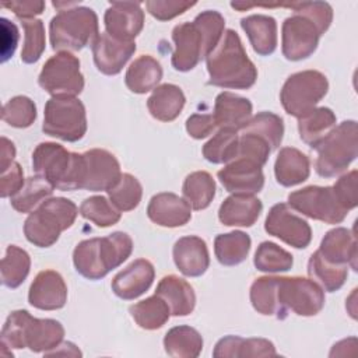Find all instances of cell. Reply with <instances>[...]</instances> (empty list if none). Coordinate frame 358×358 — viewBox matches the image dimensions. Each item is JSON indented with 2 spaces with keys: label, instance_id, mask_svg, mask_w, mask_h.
Here are the masks:
<instances>
[{
  "label": "cell",
  "instance_id": "cell-25",
  "mask_svg": "<svg viewBox=\"0 0 358 358\" xmlns=\"http://www.w3.org/2000/svg\"><path fill=\"white\" fill-rule=\"evenodd\" d=\"M213 116L220 129L242 130L252 117V102L248 98L224 91L215 98Z\"/></svg>",
  "mask_w": 358,
  "mask_h": 358
},
{
  "label": "cell",
  "instance_id": "cell-18",
  "mask_svg": "<svg viewBox=\"0 0 358 358\" xmlns=\"http://www.w3.org/2000/svg\"><path fill=\"white\" fill-rule=\"evenodd\" d=\"M224 189L232 194H255L264 186L262 166L246 158H235L217 173Z\"/></svg>",
  "mask_w": 358,
  "mask_h": 358
},
{
  "label": "cell",
  "instance_id": "cell-8",
  "mask_svg": "<svg viewBox=\"0 0 358 358\" xmlns=\"http://www.w3.org/2000/svg\"><path fill=\"white\" fill-rule=\"evenodd\" d=\"M78 214L77 206L64 197L46 199L24 222V235L38 248H49L69 229Z\"/></svg>",
  "mask_w": 358,
  "mask_h": 358
},
{
  "label": "cell",
  "instance_id": "cell-5",
  "mask_svg": "<svg viewBox=\"0 0 358 358\" xmlns=\"http://www.w3.org/2000/svg\"><path fill=\"white\" fill-rule=\"evenodd\" d=\"M0 336V344L8 348H29L32 352L45 354L62 343L64 329L55 319H36L28 310L20 309L8 315Z\"/></svg>",
  "mask_w": 358,
  "mask_h": 358
},
{
  "label": "cell",
  "instance_id": "cell-26",
  "mask_svg": "<svg viewBox=\"0 0 358 358\" xmlns=\"http://www.w3.org/2000/svg\"><path fill=\"white\" fill-rule=\"evenodd\" d=\"M262 210V201L253 194H232L220 206L218 218L227 227H252Z\"/></svg>",
  "mask_w": 358,
  "mask_h": 358
},
{
  "label": "cell",
  "instance_id": "cell-54",
  "mask_svg": "<svg viewBox=\"0 0 358 358\" xmlns=\"http://www.w3.org/2000/svg\"><path fill=\"white\" fill-rule=\"evenodd\" d=\"M1 63L7 62L15 52L18 43V29L7 18H1Z\"/></svg>",
  "mask_w": 358,
  "mask_h": 358
},
{
  "label": "cell",
  "instance_id": "cell-51",
  "mask_svg": "<svg viewBox=\"0 0 358 358\" xmlns=\"http://www.w3.org/2000/svg\"><path fill=\"white\" fill-rule=\"evenodd\" d=\"M357 180H358V172L354 169L345 175H343L333 187L334 194L337 196L340 204L347 210H352L358 204V196H357Z\"/></svg>",
  "mask_w": 358,
  "mask_h": 358
},
{
  "label": "cell",
  "instance_id": "cell-11",
  "mask_svg": "<svg viewBox=\"0 0 358 358\" xmlns=\"http://www.w3.org/2000/svg\"><path fill=\"white\" fill-rule=\"evenodd\" d=\"M329 81L317 70H303L291 74L280 92L284 110L295 117H302L319 103L327 94Z\"/></svg>",
  "mask_w": 358,
  "mask_h": 358
},
{
  "label": "cell",
  "instance_id": "cell-31",
  "mask_svg": "<svg viewBox=\"0 0 358 358\" xmlns=\"http://www.w3.org/2000/svg\"><path fill=\"white\" fill-rule=\"evenodd\" d=\"M185 102L186 98L183 91L178 85L166 83L154 88L147 99V108L154 119L172 122L180 115Z\"/></svg>",
  "mask_w": 358,
  "mask_h": 358
},
{
  "label": "cell",
  "instance_id": "cell-22",
  "mask_svg": "<svg viewBox=\"0 0 358 358\" xmlns=\"http://www.w3.org/2000/svg\"><path fill=\"white\" fill-rule=\"evenodd\" d=\"M148 218L166 228H176L187 224L192 218V207L175 193H158L151 197L147 206Z\"/></svg>",
  "mask_w": 358,
  "mask_h": 358
},
{
  "label": "cell",
  "instance_id": "cell-40",
  "mask_svg": "<svg viewBox=\"0 0 358 358\" xmlns=\"http://www.w3.org/2000/svg\"><path fill=\"white\" fill-rule=\"evenodd\" d=\"M29 267V255L24 249L10 245L1 260V282L11 289L20 287L25 281Z\"/></svg>",
  "mask_w": 358,
  "mask_h": 358
},
{
  "label": "cell",
  "instance_id": "cell-9",
  "mask_svg": "<svg viewBox=\"0 0 358 358\" xmlns=\"http://www.w3.org/2000/svg\"><path fill=\"white\" fill-rule=\"evenodd\" d=\"M315 169L323 178L343 173L358 154V129L355 120H344L315 148Z\"/></svg>",
  "mask_w": 358,
  "mask_h": 358
},
{
  "label": "cell",
  "instance_id": "cell-21",
  "mask_svg": "<svg viewBox=\"0 0 358 358\" xmlns=\"http://www.w3.org/2000/svg\"><path fill=\"white\" fill-rule=\"evenodd\" d=\"M155 277L154 266L147 259H137L112 280V291L116 296L131 301L143 295L152 284Z\"/></svg>",
  "mask_w": 358,
  "mask_h": 358
},
{
  "label": "cell",
  "instance_id": "cell-42",
  "mask_svg": "<svg viewBox=\"0 0 358 358\" xmlns=\"http://www.w3.org/2000/svg\"><path fill=\"white\" fill-rule=\"evenodd\" d=\"M238 143L239 136L236 131L220 129L203 145V157L211 164H228L238 154Z\"/></svg>",
  "mask_w": 358,
  "mask_h": 358
},
{
  "label": "cell",
  "instance_id": "cell-55",
  "mask_svg": "<svg viewBox=\"0 0 358 358\" xmlns=\"http://www.w3.org/2000/svg\"><path fill=\"white\" fill-rule=\"evenodd\" d=\"M45 1L41 0H25V1H10L4 3L3 7L11 10L20 20H31L35 15L42 14L45 10Z\"/></svg>",
  "mask_w": 358,
  "mask_h": 358
},
{
  "label": "cell",
  "instance_id": "cell-35",
  "mask_svg": "<svg viewBox=\"0 0 358 358\" xmlns=\"http://www.w3.org/2000/svg\"><path fill=\"white\" fill-rule=\"evenodd\" d=\"M250 243V236L242 231L220 234L214 239V253L222 266H236L246 260Z\"/></svg>",
  "mask_w": 358,
  "mask_h": 358
},
{
  "label": "cell",
  "instance_id": "cell-17",
  "mask_svg": "<svg viewBox=\"0 0 358 358\" xmlns=\"http://www.w3.org/2000/svg\"><path fill=\"white\" fill-rule=\"evenodd\" d=\"M106 34L133 42L144 27V11L138 1H112L103 17Z\"/></svg>",
  "mask_w": 358,
  "mask_h": 358
},
{
  "label": "cell",
  "instance_id": "cell-37",
  "mask_svg": "<svg viewBox=\"0 0 358 358\" xmlns=\"http://www.w3.org/2000/svg\"><path fill=\"white\" fill-rule=\"evenodd\" d=\"M129 312L133 320L144 330H157L162 327L171 316L169 306L157 294L131 305Z\"/></svg>",
  "mask_w": 358,
  "mask_h": 358
},
{
  "label": "cell",
  "instance_id": "cell-57",
  "mask_svg": "<svg viewBox=\"0 0 358 358\" xmlns=\"http://www.w3.org/2000/svg\"><path fill=\"white\" fill-rule=\"evenodd\" d=\"M59 347L62 348V350H59L57 347L56 348H53V350H50V351H48V352H45V355H71V357H81V352H80V350L73 344V343H60L59 344Z\"/></svg>",
  "mask_w": 358,
  "mask_h": 358
},
{
  "label": "cell",
  "instance_id": "cell-20",
  "mask_svg": "<svg viewBox=\"0 0 358 358\" xmlns=\"http://www.w3.org/2000/svg\"><path fill=\"white\" fill-rule=\"evenodd\" d=\"M67 285L55 270H42L36 274L28 292V302L42 310H56L66 305Z\"/></svg>",
  "mask_w": 358,
  "mask_h": 358
},
{
  "label": "cell",
  "instance_id": "cell-32",
  "mask_svg": "<svg viewBox=\"0 0 358 358\" xmlns=\"http://www.w3.org/2000/svg\"><path fill=\"white\" fill-rule=\"evenodd\" d=\"M162 78V67L157 59L150 55H141L129 66L124 83L134 94H145L154 90Z\"/></svg>",
  "mask_w": 358,
  "mask_h": 358
},
{
  "label": "cell",
  "instance_id": "cell-44",
  "mask_svg": "<svg viewBox=\"0 0 358 358\" xmlns=\"http://www.w3.org/2000/svg\"><path fill=\"white\" fill-rule=\"evenodd\" d=\"M253 263L257 270L264 273L288 271L292 267L294 259L289 252L280 248L274 242H262L255 253Z\"/></svg>",
  "mask_w": 358,
  "mask_h": 358
},
{
  "label": "cell",
  "instance_id": "cell-23",
  "mask_svg": "<svg viewBox=\"0 0 358 358\" xmlns=\"http://www.w3.org/2000/svg\"><path fill=\"white\" fill-rule=\"evenodd\" d=\"M173 262L186 277H200L210 266V255L204 239L190 235L178 239L173 245Z\"/></svg>",
  "mask_w": 358,
  "mask_h": 358
},
{
  "label": "cell",
  "instance_id": "cell-36",
  "mask_svg": "<svg viewBox=\"0 0 358 358\" xmlns=\"http://www.w3.org/2000/svg\"><path fill=\"white\" fill-rule=\"evenodd\" d=\"M308 274L310 280L322 287V289L327 292H334L344 285L348 277V268L347 266H337L326 262L316 250L309 257Z\"/></svg>",
  "mask_w": 358,
  "mask_h": 358
},
{
  "label": "cell",
  "instance_id": "cell-2",
  "mask_svg": "<svg viewBox=\"0 0 358 358\" xmlns=\"http://www.w3.org/2000/svg\"><path fill=\"white\" fill-rule=\"evenodd\" d=\"M224 17L214 10L200 13L192 22H182L172 31L175 50L172 66L178 71H190L207 57L222 38Z\"/></svg>",
  "mask_w": 358,
  "mask_h": 358
},
{
  "label": "cell",
  "instance_id": "cell-4",
  "mask_svg": "<svg viewBox=\"0 0 358 358\" xmlns=\"http://www.w3.org/2000/svg\"><path fill=\"white\" fill-rule=\"evenodd\" d=\"M131 250V238L126 232L117 231L103 238L81 241L73 252V263L77 273L95 281L127 260Z\"/></svg>",
  "mask_w": 358,
  "mask_h": 358
},
{
  "label": "cell",
  "instance_id": "cell-28",
  "mask_svg": "<svg viewBox=\"0 0 358 358\" xmlns=\"http://www.w3.org/2000/svg\"><path fill=\"white\" fill-rule=\"evenodd\" d=\"M309 173L310 162L306 154L294 147L280 150L274 164V175L281 186L291 187L299 185L309 178Z\"/></svg>",
  "mask_w": 358,
  "mask_h": 358
},
{
  "label": "cell",
  "instance_id": "cell-24",
  "mask_svg": "<svg viewBox=\"0 0 358 358\" xmlns=\"http://www.w3.org/2000/svg\"><path fill=\"white\" fill-rule=\"evenodd\" d=\"M320 256L337 266H351L357 270V238L347 228L338 227L326 232L317 249Z\"/></svg>",
  "mask_w": 358,
  "mask_h": 358
},
{
  "label": "cell",
  "instance_id": "cell-34",
  "mask_svg": "<svg viewBox=\"0 0 358 358\" xmlns=\"http://www.w3.org/2000/svg\"><path fill=\"white\" fill-rule=\"evenodd\" d=\"M164 348L171 357L196 358L203 350V337L190 326H175L165 334Z\"/></svg>",
  "mask_w": 358,
  "mask_h": 358
},
{
  "label": "cell",
  "instance_id": "cell-47",
  "mask_svg": "<svg viewBox=\"0 0 358 358\" xmlns=\"http://www.w3.org/2000/svg\"><path fill=\"white\" fill-rule=\"evenodd\" d=\"M24 28V46L21 60L27 64L36 63L45 50V27L41 20H21Z\"/></svg>",
  "mask_w": 358,
  "mask_h": 358
},
{
  "label": "cell",
  "instance_id": "cell-12",
  "mask_svg": "<svg viewBox=\"0 0 358 358\" xmlns=\"http://www.w3.org/2000/svg\"><path fill=\"white\" fill-rule=\"evenodd\" d=\"M278 319L288 312L298 316H315L324 306V291L313 280L305 277H277Z\"/></svg>",
  "mask_w": 358,
  "mask_h": 358
},
{
  "label": "cell",
  "instance_id": "cell-19",
  "mask_svg": "<svg viewBox=\"0 0 358 358\" xmlns=\"http://www.w3.org/2000/svg\"><path fill=\"white\" fill-rule=\"evenodd\" d=\"M94 63L105 76H116L136 52V42L119 41L109 34H99L91 43Z\"/></svg>",
  "mask_w": 358,
  "mask_h": 358
},
{
  "label": "cell",
  "instance_id": "cell-27",
  "mask_svg": "<svg viewBox=\"0 0 358 358\" xmlns=\"http://www.w3.org/2000/svg\"><path fill=\"white\" fill-rule=\"evenodd\" d=\"M155 294L169 306L172 316H187L194 310L196 294L183 278L169 274L159 280Z\"/></svg>",
  "mask_w": 358,
  "mask_h": 358
},
{
  "label": "cell",
  "instance_id": "cell-56",
  "mask_svg": "<svg viewBox=\"0 0 358 358\" xmlns=\"http://www.w3.org/2000/svg\"><path fill=\"white\" fill-rule=\"evenodd\" d=\"M15 147L13 141L6 137H1V151H0V169H4L14 161Z\"/></svg>",
  "mask_w": 358,
  "mask_h": 358
},
{
  "label": "cell",
  "instance_id": "cell-29",
  "mask_svg": "<svg viewBox=\"0 0 358 358\" xmlns=\"http://www.w3.org/2000/svg\"><path fill=\"white\" fill-rule=\"evenodd\" d=\"M275 347L266 338H243L225 336L213 351L215 358H245V357H275Z\"/></svg>",
  "mask_w": 358,
  "mask_h": 358
},
{
  "label": "cell",
  "instance_id": "cell-45",
  "mask_svg": "<svg viewBox=\"0 0 358 358\" xmlns=\"http://www.w3.org/2000/svg\"><path fill=\"white\" fill-rule=\"evenodd\" d=\"M250 302L262 315L280 317L277 303V277L256 278L250 287Z\"/></svg>",
  "mask_w": 358,
  "mask_h": 358
},
{
  "label": "cell",
  "instance_id": "cell-13",
  "mask_svg": "<svg viewBox=\"0 0 358 358\" xmlns=\"http://www.w3.org/2000/svg\"><path fill=\"white\" fill-rule=\"evenodd\" d=\"M38 83L52 96H76L84 90L80 60L70 52H59L43 64Z\"/></svg>",
  "mask_w": 358,
  "mask_h": 358
},
{
  "label": "cell",
  "instance_id": "cell-7",
  "mask_svg": "<svg viewBox=\"0 0 358 358\" xmlns=\"http://www.w3.org/2000/svg\"><path fill=\"white\" fill-rule=\"evenodd\" d=\"M98 32V15L90 7L71 3L60 10L49 24V38L53 50H81L92 43Z\"/></svg>",
  "mask_w": 358,
  "mask_h": 358
},
{
  "label": "cell",
  "instance_id": "cell-46",
  "mask_svg": "<svg viewBox=\"0 0 358 358\" xmlns=\"http://www.w3.org/2000/svg\"><path fill=\"white\" fill-rule=\"evenodd\" d=\"M80 214L99 228L115 225L120 220V211L103 196H91L80 206Z\"/></svg>",
  "mask_w": 358,
  "mask_h": 358
},
{
  "label": "cell",
  "instance_id": "cell-33",
  "mask_svg": "<svg viewBox=\"0 0 358 358\" xmlns=\"http://www.w3.org/2000/svg\"><path fill=\"white\" fill-rule=\"evenodd\" d=\"M336 127V115L330 108H315L298 119L301 140L310 148H316Z\"/></svg>",
  "mask_w": 358,
  "mask_h": 358
},
{
  "label": "cell",
  "instance_id": "cell-50",
  "mask_svg": "<svg viewBox=\"0 0 358 358\" xmlns=\"http://www.w3.org/2000/svg\"><path fill=\"white\" fill-rule=\"evenodd\" d=\"M193 6H196V1H185V0H176V1H173V0H165V1L148 0V1H145L147 11L154 18H157L159 21H169V20L183 14Z\"/></svg>",
  "mask_w": 358,
  "mask_h": 358
},
{
  "label": "cell",
  "instance_id": "cell-53",
  "mask_svg": "<svg viewBox=\"0 0 358 358\" xmlns=\"http://www.w3.org/2000/svg\"><path fill=\"white\" fill-rule=\"evenodd\" d=\"M215 129H217V123H215L213 115L194 113V115L189 116L186 120V130H187L189 136L196 140L208 137L210 134L214 133Z\"/></svg>",
  "mask_w": 358,
  "mask_h": 358
},
{
  "label": "cell",
  "instance_id": "cell-10",
  "mask_svg": "<svg viewBox=\"0 0 358 358\" xmlns=\"http://www.w3.org/2000/svg\"><path fill=\"white\" fill-rule=\"evenodd\" d=\"M42 131L69 143L81 140L87 131L84 103L76 96H52L45 105Z\"/></svg>",
  "mask_w": 358,
  "mask_h": 358
},
{
  "label": "cell",
  "instance_id": "cell-48",
  "mask_svg": "<svg viewBox=\"0 0 358 358\" xmlns=\"http://www.w3.org/2000/svg\"><path fill=\"white\" fill-rule=\"evenodd\" d=\"M3 120L17 129L29 127L36 119V106L25 95H17L4 103L1 112Z\"/></svg>",
  "mask_w": 358,
  "mask_h": 358
},
{
  "label": "cell",
  "instance_id": "cell-15",
  "mask_svg": "<svg viewBox=\"0 0 358 358\" xmlns=\"http://www.w3.org/2000/svg\"><path fill=\"white\" fill-rule=\"evenodd\" d=\"M264 229L268 235H273L287 245L305 249L312 241V229L309 224L295 215L288 204L278 203L274 204L264 221Z\"/></svg>",
  "mask_w": 358,
  "mask_h": 358
},
{
  "label": "cell",
  "instance_id": "cell-1",
  "mask_svg": "<svg viewBox=\"0 0 358 358\" xmlns=\"http://www.w3.org/2000/svg\"><path fill=\"white\" fill-rule=\"evenodd\" d=\"M294 14L284 20L281 28V50L287 60L308 59L317 48L319 38L333 21V8L324 1H299L284 4Z\"/></svg>",
  "mask_w": 358,
  "mask_h": 358
},
{
  "label": "cell",
  "instance_id": "cell-14",
  "mask_svg": "<svg viewBox=\"0 0 358 358\" xmlns=\"http://www.w3.org/2000/svg\"><path fill=\"white\" fill-rule=\"evenodd\" d=\"M291 208L326 224H340L348 211L340 204L331 186H306L288 194Z\"/></svg>",
  "mask_w": 358,
  "mask_h": 358
},
{
  "label": "cell",
  "instance_id": "cell-41",
  "mask_svg": "<svg viewBox=\"0 0 358 358\" xmlns=\"http://www.w3.org/2000/svg\"><path fill=\"white\" fill-rule=\"evenodd\" d=\"M243 133H252L268 143L271 151L277 150L284 136V122L273 112H259L252 116L246 126L242 129Z\"/></svg>",
  "mask_w": 358,
  "mask_h": 358
},
{
  "label": "cell",
  "instance_id": "cell-6",
  "mask_svg": "<svg viewBox=\"0 0 358 358\" xmlns=\"http://www.w3.org/2000/svg\"><path fill=\"white\" fill-rule=\"evenodd\" d=\"M32 168L53 187L71 192L81 189L83 154L70 152L57 143H41L32 152Z\"/></svg>",
  "mask_w": 358,
  "mask_h": 358
},
{
  "label": "cell",
  "instance_id": "cell-43",
  "mask_svg": "<svg viewBox=\"0 0 358 358\" xmlns=\"http://www.w3.org/2000/svg\"><path fill=\"white\" fill-rule=\"evenodd\" d=\"M108 196L119 211H130L140 204L143 186L131 173H122L116 185L108 190Z\"/></svg>",
  "mask_w": 358,
  "mask_h": 358
},
{
  "label": "cell",
  "instance_id": "cell-30",
  "mask_svg": "<svg viewBox=\"0 0 358 358\" xmlns=\"http://www.w3.org/2000/svg\"><path fill=\"white\" fill-rule=\"evenodd\" d=\"M253 50L260 56L271 55L277 48V22L273 17L253 14L241 20Z\"/></svg>",
  "mask_w": 358,
  "mask_h": 358
},
{
  "label": "cell",
  "instance_id": "cell-39",
  "mask_svg": "<svg viewBox=\"0 0 358 358\" xmlns=\"http://www.w3.org/2000/svg\"><path fill=\"white\" fill-rule=\"evenodd\" d=\"M53 189L55 187L39 175L27 178L24 186L10 197V204L18 213H29L35 206L43 203L53 193Z\"/></svg>",
  "mask_w": 358,
  "mask_h": 358
},
{
  "label": "cell",
  "instance_id": "cell-16",
  "mask_svg": "<svg viewBox=\"0 0 358 358\" xmlns=\"http://www.w3.org/2000/svg\"><path fill=\"white\" fill-rule=\"evenodd\" d=\"M120 176V164L112 152L102 148H92L83 152L81 189L108 192L116 185Z\"/></svg>",
  "mask_w": 358,
  "mask_h": 358
},
{
  "label": "cell",
  "instance_id": "cell-49",
  "mask_svg": "<svg viewBox=\"0 0 358 358\" xmlns=\"http://www.w3.org/2000/svg\"><path fill=\"white\" fill-rule=\"evenodd\" d=\"M270 152L271 147L266 140L256 134L242 131V134L239 136L238 154L235 158H246L263 166L267 162Z\"/></svg>",
  "mask_w": 358,
  "mask_h": 358
},
{
  "label": "cell",
  "instance_id": "cell-52",
  "mask_svg": "<svg viewBox=\"0 0 358 358\" xmlns=\"http://www.w3.org/2000/svg\"><path fill=\"white\" fill-rule=\"evenodd\" d=\"M24 173L18 162L13 161L4 169H1L0 178V196L3 199L13 197L24 186Z\"/></svg>",
  "mask_w": 358,
  "mask_h": 358
},
{
  "label": "cell",
  "instance_id": "cell-38",
  "mask_svg": "<svg viewBox=\"0 0 358 358\" xmlns=\"http://www.w3.org/2000/svg\"><path fill=\"white\" fill-rule=\"evenodd\" d=\"M182 193L193 210H204L215 196V182L208 172L196 171L186 176Z\"/></svg>",
  "mask_w": 358,
  "mask_h": 358
},
{
  "label": "cell",
  "instance_id": "cell-3",
  "mask_svg": "<svg viewBox=\"0 0 358 358\" xmlns=\"http://www.w3.org/2000/svg\"><path fill=\"white\" fill-rule=\"evenodd\" d=\"M208 84L221 88L248 90L257 78V69L248 57L239 35L234 29L222 34L218 45L206 57Z\"/></svg>",
  "mask_w": 358,
  "mask_h": 358
}]
</instances>
